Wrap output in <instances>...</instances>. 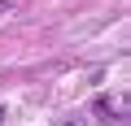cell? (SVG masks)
<instances>
[{"label": "cell", "instance_id": "3", "mask_svg": "<svg viewBox=\"0 0 131 126\" xmlns=\"http://www.w3.org/2000/svg\"><path fill=\"white\" fill-rule=\"evenodd\" d=\"M13 13V0H0V18H9Z\"/></svg>", "mask_w": 131, "mask_h": 126}, {"label": "cell", "instance_id": "2", "mask_svg": "<svg viewBox=\"0 0 131 126\" xmlns=\"http://www.w3.org/2000/svg\"><path fill=\"white\" fill-rule=\"evenodd\" d=\"M57 126H83V117H79V113H74V117H61Z\"/></svg>", "mask_w": 131, "mask_h": 126}, {"label": "cell", "instance_id": "1", "mask_svg": "<svg viewBox=\"0 0 131 126\" xmlns=\"http://www.w3.org/2000/svg\"><path fill=\"white\" fill-rule=\"evenodd\" d=\"M96 113H101L109 126H131V117H127V96H96Z\"/></svg>", "mask_w": 131, "mask_h": 126}]
</instances>
